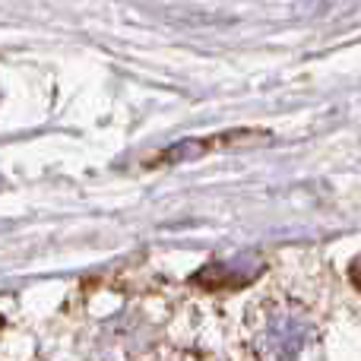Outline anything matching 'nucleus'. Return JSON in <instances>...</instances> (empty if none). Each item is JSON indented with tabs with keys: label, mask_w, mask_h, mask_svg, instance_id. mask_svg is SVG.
<instances>
[{
	"label": "nucleus",
	"mask_w": 361,
	"mask_h": 361,
	"mask_svg": "<svg viewBox=\"0 0 361 361\" xmlns=\"http://www.w3.org/2000/svg\"><path fill=\"white\" fill-rule=\"evenodd\" d=\"M269 133L263 130H228L219 133V137H203V140H180L169 152L156 159L159 165H175L184 159H200L206 152H219V149H238V146H254V143H267Z\"/></svg>",
	"instance_id": "nucleus-1"
}]
</instances>
